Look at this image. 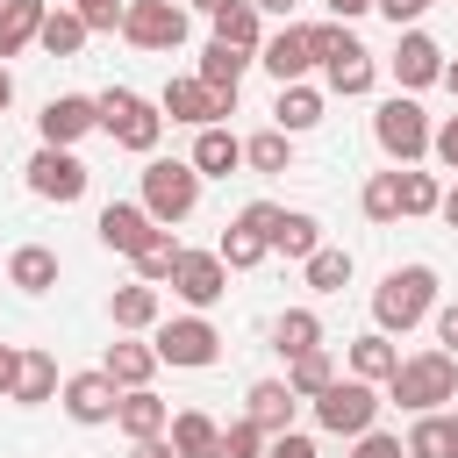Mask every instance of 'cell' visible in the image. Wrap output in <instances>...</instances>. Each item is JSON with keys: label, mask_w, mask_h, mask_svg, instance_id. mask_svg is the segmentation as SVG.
Instances as JSON below:
<instances>
[{"label": "cell", "mask_w": 458, "mask_h": 458, "mask_svg": "<svg viewBox=\"0 0 458 458\" xmlns=\"http://www.w3.org/2000/svg\"><path fill=\"white\" fill-rule=\"evenodd\" d=\"M437 308V272L429 265H394L386 279H379V293H372V322H379V336H408L422 315Z\"/></svg>", "instance_id": "obj_1"}, {"label": "cell", "mask_w": 458, "mask_h": 458, "mask_svg": "<svg viewBox=\"0 0 458 458\" xmlns=\"http://www.w3.org/2000/svg\"><path fill=\"white\" fill-rule=\"evenodd\" d=\"M386 394H394L408 415H437V408L458 394V358H451V351H415V358L394 365Z\"/></svg>", "instance_id": "obj_2"}, {"label": "cell", "mask_w": 458, "mask_h": 458, "mask_svg": "<svg viewBox=\"0 0 458 458\" xmlns=\"http://www.w3.org/2000/svg\"><path fill=\"white\" fill-rule=\"evenodd\" d=\"M157 229H172V222H186L193 208H200V172L186 165V157H150L143 165V200H136Z\"/></svg>", "instance_id": "obj_3"}, {"label": "cell", "mask_w": 458, "mask_h": 458, "mask_svg": "<svg viewBox=\"0 0 458 458\" xmlns=\"http://www.w3.org/2000/svg\"><path fill=\"white\" fill-rule=\"evenodd\" d=\"M93 107H100V129H107L122 150H136V157H150V150H157V136H165V114H157V100H143L136 86H107Z\"/></svg>", "instance_id": "obj_4"}, {"label": "cell", "mask_w": 458, "mask_h": 458, "mask_svg": "<svg viewBox=\"0 0 458 458\" xmlns=\"http://www.w3.org/2000/svg\"><path fill=\"white\" fill-rule=\"evenodd\" d=\"M372 136H379V150H386L394 165H415V157H429V114H422L408 93L379 100V114H372Z\"/></svg>", "instance_id": "obj_5"}, {"label": "cell", "mask_w": 458, "mask_h": 458, "mask_svg": "<svg viewBox=\"0 0 458 458\" xmlns=\"http://www.w3.org/2000/svg\"><path fill=\"white\" fill-rule=\"evenodd\" d=\"M150 351H157V365H186V372H200V365L222 358V336H215L208 315H172V322H157Z\"/></svg>", "instance_id": "obj_6"}, {"label": "cell", "mask_w": 458, "mask_h": 458, "mask_svg": "<svg viewBox=\"0 0 458 458\" xmlns=\"http://www.w3.org/2000/svg\"><path fill=\"white\" fill-rule=\"evenodd\" d=\"M372 415H379V394H372L365 379H329V386L315 394V422H322L329 437H365Z\"/></svg>", "instance_id": "obj_7"}, {"label": "cell", "mask_w": 458, "mask_h": 458, "mask_svg": "<svg viewBox=\"0 0 458 458\" xmlns=\"http://www.w3.org/2000/svg\"><path fill=\"white\" fill-rule=\"evenodd\" d=\"M122 36L136 50H179L186 43V7L179 0H129L122 7Z\"/></svg>", "instance_id": "obj_8"}, {"label": "cell", "mask_w": 458, "mask_h": 458, "mask_svg": "<svg viewBox=\"0 0 458 458\" xmlns=\"http://www.w3.org/2000/svg\"><path fill=\"white\" fill-rule=\"evenodd\" d=\"M165 286L200 315V308H215V301L229 293V265H222L215 250H179V265H172V279H165Z\"/></svg>", "instance_id": "obj_9"}, {"label": "cell", "mask_w": 458, "mask_h": 458, "mask_svg": "<svg viewBox=\"0 0 458 458\" xmlns=\"http://www.w3.org/2000/svg\"><path fill=\"white\" fill-rule=\"evenodd\" d=\"M86 179H93V172H86L72 150H50V143H43V150L29 157V193H36V200H57V208H64V200L86 193Z\"/></svg>", "instance_id": "obj_10"}, {"label": "cell", "mask_w": 458, "mask_h": 458, "mask_svg": "<svg viewBox=\"0 0 458 458\" xmlns=\"http://www.w3.org/2000/svg\"><path fill=\"white\" fill-rule=\"evenodd\" d=\"M86 129H100V107H93L86 93H57V100H43V114H36V136H43L50 150H72Z\"/></svg>", "instance_id": "obj_11"}, {"label": "cell", "mask_w": 458, "mask_h": 458, "mask_svg": "<svg viewBox=\"0 0 458 458\" xmlns=\"http://www.w3.org/2000/svg\"><path fill=\"white\" fill-rule=\"evenodd\" d=\"M258 64H265V72H272L279 86H301V79L315 72V50H308V29H293V21H286V29H272V36L258 43Z\"/></svg>", "instance_id": "obj_12"}, {"label": "cell", "mask_w": 458, "mask_h": 458, "mask_svg": "<svg viewBox=\"0 0 458 458\" xmlns=\"http://www.w3.org/2000/svg\"><path fill=\"white\" fill-rule=\"evenodd\" d=\"M57 394H64V415L86 422V429H93V422H114V401H122V386H114L107 372H72Z\"/></svg>", "instance_id": "obj_13"}, {"label": "cell", "mask_w": 458, "mask_h": 458, "mask_svg": "<svg viewBox=\"0 0 458 458\" xmlns=\"http://www.w3.org/2000/svg\"><path fill=\"white\" fill-rule=\"evenodd\" d=\"M157 114H172V122H193V129H215V122L229 114V100H215L200 79H165V93H157Z\"/></svg>", "instance_id": "obj_14"}, {"label": "cell", "mask_w": 458, "mask_h": 458, "mask_svg": "<svg viewBox=\"0 0 458 458\" xmlns=\"http://www.w3.org/2000/svg\"><path fill=\"white\" fill-rule=\"evenodd\" d=\"M394 79H401V93H415V86H437V79H444V50H437V36H422V29H401Z\"/></svg>", "instance_id": "obj_15"}, {"label": "cell", "mask_w": 458, "mask_h": 458, "mask_svg": "<svg viewBox=\"0 0 458 458\" xmlns=\"http://www.w3.org/2000/svg\"><path fill=\"white\" fill-rule=\"evenodd\" d=\"M150 236H157V222H150V215H143L136 200H107V208H100V243H107V250L136 258V250H143Z\"/></svg>", "instance_id": "obj_16"}, {"label": "cell", "mask_w": 458, "mask_h": 458, "mask_svg": "<svg viewBox=\"0 0 458 458\" xmlns=\"http://www.w3.org/2000/svg\"><path fill=\"white\" fill-rule=\"evenodd\" d=\"M114 429H122L129 444H143V437H165V429H172V408H165L150 386H129V394L114 401Z\"/></svg>", "instance_id": "obj_17"}, {"label": "cell", "mask_w": 458, "mask_h": 458, "mask_svg": "<svg viewBox=\"0 0 458 458\" xmlns=\"http://www.w3.org/2000/svg\"><path fill=\"white\" fill-rule=\"evenodd\" d=\"M243 64H250V50H229V43H208L200 50V64H193V79L215 93V100H229L236 107V86H243Z\"/></svg>", "instance_id": "obj_18"}, {"label": "cell", "mask_w": 458, "mask_h": 458, "mask_svg": "<svg viewBox=\"0 0 458 458\" xmlns=\"http://www.w3.org/2000/svg\"><path fill=\"white\" fill-rule=\"evenodd\" d=\"M322 79H329V93H344V100L372 93V50H365L358 36H344V50H336V57H322Z\"/></svg>", "instance_id": "obj_19"}, {"label": "cell", "mask_w": 458, "mask_h": 458, "mask_svg": "<svg viewBox=\"0 0 458 458\" xmlns=\"http://www.w3.org/2000/svg\"><path fill=\"white\" fill-rule=\"evenodd\" d=\"M293 408H301V394H293L286 379H258V386H250V408H243V415H250V422H258L265 437H286V429H293Z\"/></svg>", "instance_id": "obj_20"}, {"label": "cell", "mask_w": 458, "mask_h": 458, "mask_svg": "<svg viewBox=\"0 0 458 458\" xmlns=\"http://www.w3.org/2000/svg\"><path fill=\"white\" fill-rule=\"evenodd\" d=\"M107 315H114V329H157V322H165V293L143 286V279H129V286H114Z\"/></svg>", "instance_id": "obj_21"}, {"label": "cell", "mask_w": 458, "mask_h": 458, "mask_svg": "<svg viewBox=\"0 0 458 458\" xmlns=\"http://www.w3.org/2000/svg\"><path fill=\"white\" fill-rule=\"evenodd\" d=\"M50 394H57V358H50V351H36V344H21V365H14V394H7V401L43 408Z\"/></svg>", "instance_id": "obj_22"}, {"label": "cell", "mask_w": 458, "mask_h": 458, "mask_svg": "<svg viewBox=\"0 0 458 458\" xmlns=\"http://www.w3.org/2000/svg\"><path fill=\"white\" fill-rule=\"evenodd\" d=\"M186 165H193L200 179H229V172L243 165V143L215 122V129H200V136H193V157H186Z\"/></svg>", "instance_id": "obj_23"}, {"label": "cell", "mask_w": 458, "mask_h": 458, "mask_svg": "<svg viewBox=\"0 0 458 458\" xmlns=\"http://www.w3.org/2000/svg\"><path fill=\"white\" fill-rule=\"evenodd\" d=\"M43 0H0V64L7 57H21L29 43H36V29H43Z\"/></svg>", "instance_id": "obj_24"}, {"label": "cell", "mask_w": 458, "mask_h": 458, "mask_svg": "<svg viewBox=\"0 0 458 458\" xmlns=\"http://www.w3.org/2000/svg\"><path fill=\"white\" fill-rule=\"evenodd\" d=\"M322 122V93L301 79V86H279V100H272V129L279 136H301V129H315Z\"/></svg>", "instance_id": "obj_25"}, {"label": "cell", "mask_w": 458, "mask_h": 458, "mask_svg": "<svg viewBox=\"0 0 458 458\" xmlns=\"http://www.w3.org/2000/svg\"><path fill=\"white\" fill-rule=\"evenodd\" d=\"M7 286H21V293H50V286H57V250H50V243H21V250L7 258Z\"/></svg>", "instance_id": "obj_26"}, {"label": "cell", "mask_w": 458, "mask_h": 458, "mask_svg": "<svg viewBox=\"0 0 458 458\" xmlns=\"http://www.w3.org/2000/svg\"><path fill=\"white\" fill-rule=\"evenodd\" d=\"M394 365H401V351H394V336H379V329H365V336H351V379H365V386H379V379H394Z\"/></svg>", "instance_id": "obj_27"}, {"label": "cell", "mask_w": 458, "mask_h": 458, "mask_svg": "<svg viewBox=\"0 0 458 458\" xmlns=\"http://www.w3.org/2000/svg\"><path fill=\"white\" fill-rule=\"evenodd\" d=\"M165 437H172V451H179V458H222V429H215L200 408H179Z\"/></svg>", "instance_id": "obj_28"}, {"label": "cell", "mask_w": 458, "mask_h": 458, "mask_svg": "<svg viewBox=\"0 0 458 458\" xmlns=\"http://www.w3.org/2000/svg\"><path fill=\"white\" fill-rule=\"evenodd\" d=\"M272 250H279V258H315V250H322V222L301 215V208H279V222H272Z\"/></svg>", "instance_id": "obj_29"}, {"label": "cell", "mask_w": 458, "mask_h": 458, "mask_svg": "<svg viewBox=\"0 0 458 458\" xmlns=\"http://www.w3.org/2000/svg\"><path fill=\"white\" fill-rule=\"evenodd\" d=\"M100 372H107L122 394H129V386H150V372H157V351H150V344H107Z\"/></svg>", "instance_id": "obj_30"}, {"label": "cell", "mask_w": 458, "mask_h": 458, "mask_svg": "<svg viewBox=\"0 0 458 458\" xmlns=\"http://www.w3.org/2000/svg\"><path fill=\"white\" fill-rule=\"evenodd\" d=\"M272 351H279V358L322 351V322H315V308H286V315L272 322Z\"/></svg>", "instance_id": "obj_31"}, {"label": "cell", "mask_w": 458, "mask_h": 458, "mask_svg": "<svg viewBox=\"0 0 458 458\" xmlns=\"http://www.w3.org/2000/svg\"><path fill=\"white\" fill-rule=\"evenodd\" d=\"M215 43H229V50H250V57H258V43H265V21H258V7H250V0H229V7L215 14Z\"/></svg>", "instance_id": "obj_32"}, {"label": "cell", "mask_w": 458, "mask_h": 458, "mask_svg": "<svg viewBox=\"0 0 458 458\" xmlns=\"http://www.w3.org/2000/svg\"><path fill=\"white\" fill-rule=\"evenodd\" d=\"M36 43H43L50 57H79V50H86V21H79L72 7H50L43 29H36Z\"/></svg>", "instance_id": "obj_33"}, {"label": "cell", "mask_w": 458, "mask_h": 458, "mask_svg": "<svg viewBox=\"0 0 458 458\" xmlns=\"http://www.w3.org/2000/svg\"><path fill=\"white\" fill-rule=\"evenodd\" d=\"M179 250H186V243H179L172 229H157V236L136 250V279H143V286H165V279H172V265H179Z\"/></svg>", "instance_id": "obj_34"}, {"label": "cell", "mask_w": 458, "mask_h": 458, "mask_svg": "<svg viewBox=\"0 0 458 458\" xmlns=\"http://www.w3.org/2000/svg\"><path fill=\"white\" fill-rule=\"evenodd\" d=\"M215 258H222L229 272H250V265H265V236H258V229H243V222H229V229H222V243H215Z\"/></svg>", "instance_id": "obj_35"}, {"label": "cell", "mask_w": 458, "mask_h": 458, "mask_svg": "<svg viewBox=\"0 0 458 458\" xmlns=\"http://www.w3.org/2000/svg\"><path fill=\"white\" fill-rule=\"evenodd\" d=\"M301 265H308V286H315V293H344V286H351V250H336V243H322V250L301 258Z\"/></svg>", "instance_id": "obj_36"}, {"label": "cell", "mask_w": 458, "mask_h": 458, "mask_svg": "<svg viewBox=\"0 0 458 458\" xmlns=\"http://www.w3.org/2000/svg\"><path fill=\"white\" fill-rule=\"evenodd\" d=\"M401 451H408V458H458V451H451V415H415V429H408Z\"/></svg>", "instance_id": "obj_37"}, {"label": "cell", "mask_w": 458, "mask_h": 458, "mask_svg": "<svg viewBox=\"0 0 458 458\" xmlns=\"http://www.w3.org/2000/svg\"><path fill=\"white\" fill-rule=\"evenodd\" d=\"M243 165H250V172H286V165H293V136H279V129H258V136L243 143Z\"/></svg>", "instance_id": "obj_38"}, {"label": "cell", "mask_w": 458, "mask_h": 458, "mask_svg": "<svg viewBox=\"0 0 458 458\" xmlns=\"http://www.w3.org/2000/svg\"><path fill=\"white\" fill-rule=\"evenodd\" d=\"M394 186H401V215H437V200H444V186L429 172H415V165H401Z\"/></svg>", "instance_id": "obj_39"}, {"label": "cell", "mask_w": 458, "mask_h": 458, "mask_svg": "<svg viewBox=\"0 0 458 458\" xmlns=\"http://www.w3.org/2000/svg\"><path fill=\"white\" fill-rule=\"evenodd\" d=\"M329 379H336V358H329V351H301V358H293V372H286V386H293L301 401H315Z\"/></svg>", "instance_id": "obj_40"}, {"label": "cell", "mask_w": 458, "mask_h": 458, "mask_svg": "<svg viewBox=\"0 0 458 458\" xmlns=\"http://www.w3.org/2000/svg\"><path fill=\"white\" fill-rule=\"evenodd\" d=\"M358 208H365L372 222H394V215H401V186H394V172H372L365 193H358Z\"/></svg>", "instance_id": "obj_41"}, {"label": "cell", "mask_w": 458, "mask_h": 458, "mask_svg": "<svg viewBox=\"0 0 458 458\" xmlns=\"http://www.w3.org/2000/svg\"><path fill=\"white\" fill-rule=\"evenodd\" d=\"M265 444H272V437H265V429H258L250 415L222 429V458H265Z\"/></svg>", "instance_id": "obj_42"}, {"label": "cell", "mask_w": 458, "mask_h": 458, "mask_svg": "<svg viewBox=\"0 0 458 458\" xmlns=\"http://www.w3.org/2000/svg\"><path fill=\"white\" fill-rule=\"evenodd\" d=\"M122 7H129V0H72V14L86 21V36H93V29H122Z\"/></svg>", "instance_id": "obj_43"}, {"label": "cell", "mask_w": 458, "mask_h": 458, "mask_svg": "<svg viewBox=\"0 0 458 458\" xmlns=\"http://www.w3.org/2000/svg\"><path fill=\"white\" fill-rule=\"evenodd\" d=\"M429 157L458 172V114H444V129H429Z\"/></svg>", "instance_id": "obj_44"}, {"label": "cell", "mask_w": 458, "mask_h": 458, "mask_svg": "<svg viewBox=\"0 0 458 458\" xmlns=\"http://www.w3.org/2000/svg\"><path fill=\"white\" fill-rule=\"evenodd\" d=\"M236 222H243V229H258V236H265V250H272V222H279V208H272V200H250Z\"/></svg>", "instance_id": "obj_45"}, {"label": "cell", "mask_w": 458, "mask_h": 458, "mask_svg": "<svg viewBox=\"0 0 458 458\" xmlns=\"http://www.w3.org/2000/svg\"><path fill=\"white\" fill-rule=\"evenodd\" d=\"M351 458H408V451H401V437H379V429H365Z\"/></svg>", "instance_id": "obj_46"}, {"label": "cell", "mask_w": 458, "mask_h": 458, "mask_svg": "<svg viewBox=\"0 0 458 458\" xmlns=\"http://www.w3.org/2000/svg\"><path fill=\"white\" fill-rule=\"evenodd\" d=\"M437 351H451V358H458V301H444V308H437Z\"/></svg>", "instance_id": "obj_47"}, {"label": "cell", "mask_w": 458, "mask_h": 458, "mask_svg": "<svg viewBox=\"0 0 458 458\" xmlns=\"http://www.w3.org/2000/svg\"><path fill=\"white\" fill-rule=\"evenodd\" d=\"M265 458H315V444H308L301 429H286V437H272V444H265Z\"/></svg>", "instance_id": "obj_48"}, {"label": "cell", "mask_w": 458, "mask_h": 458, "mask_svg": "<svg viewBox=\"0 0 458 458\" xmlns=\"http://www.w3.org/2000/svg\"><path fill=\"white\" fill-rule=\"evenodd\" d=\"M372 7H379V14L394 21V29H408V21H415V14L429 7V0H372Z\"/></svg>", "instance_id": "obj_49"}, {"label": "cell", "mask_w": 458, "mask_h": 458, "mask_svg": "<svg viewBox=\"0 0 458 458\" xmlns=\"http://www.w3.org/2000/svg\"><path fill=\"white\" fill-rule=\"evenodd\" d=\"M129 458H179V451H172V437H143V444H129Z\"/></svg>", "instance_id": "obj_50"}, {"label": "cell", "mask_w": 458, "mask_h": 458, "mask_svg": "<svg viewBox=\"0 0 458 458\" xmlns=\"http://www.w3.org/2000/svg\"><path fill=\"white\" fill-rule=\"evenodd\" d=\"M14 365H21V344H0V394H14Z\"/></svg>", "instance_id": "obj_51"}, {"label": "cell", "mask_w": 458, "mask_h": 458, "mask_svg": "<svg viewBox=\"0 0 458 458\" xmlns=\"http://www.w3.org/2000/svg\"><path fill=\"white\" fill-rule=\"evenodd\" d=\"M437 215H444V222H451V229H458V179H451V186H444V200H437Z\"/></svg>", "instance_id": "obj_52"}, {"label": "cell", "mask_w": 458, "mask_h": 458, "mask_svg": "<svg viewBox=\"0 0 458 458\" xmlns=\"http://www.w3.org/2000/svg\"><path fill=\"white\" fill-rule=\"evenodd\" d=\"M365 7H372V0H329V14H336V21H351V14H365Z\"/></svg>", "instance_id": "obj_53"}, {"label": "cell", "mask_w": 458, "mask_h": 458, "mask_svg": "<svg viewBox=\"0 0 458 458\" xmlns=\"http://www.w3.org/2000/svg\"><path fill=\"white\" fill-rule=\"evenodd\" d=\"M7 107H14V72L0 64V114H7Z\"/></svg>", "instance_id": "obj_54"}, {"label": "cell", "mask_w": 458, "mask_h": 458, "mask_svg": "<svg viewBox=\"0 0 458 458\" xmlns=\"http://www.w3.org/2000/svg\"><path fill=\"white\" fill-rule=\"evenodd\" d=\"M250 7H258V14H286L293 0H250Z\"/></svg>", "instance_id": "obj_55"}, {"label": "cell", "mask_w": 458, "mask_h": 458, "mask_svg": "<svg viewBox=\"0 0 458 458\" xmlns=\"http://www.w3.org/2000/svg\"><path fill=\"white\" fill-rule=\"evenodd\" d=\"M444 86H451V100H458V57H444Z\"/></svg>", "instance_id": "obj_56"}, {"label": "cell", "mask_w": 458, "mask_h": 458, "mask_svg": "<svg viewBox=\"0 0 458 458\" xmlns=\"http://www.w3.org/2000/svg\"><path fill=\"white\" fill-rule=\"evenodd\" d=\"M451 451H458V415H451Z\"/></svg>", "instance_id": "obj_57"}]
</instances>
